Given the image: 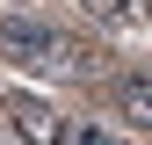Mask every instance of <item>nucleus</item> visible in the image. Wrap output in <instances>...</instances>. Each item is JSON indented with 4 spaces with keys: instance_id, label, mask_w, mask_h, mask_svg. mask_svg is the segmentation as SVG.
<instances>
[{
    "instance_id": "f257e3e1",
    "label": "nucleus",
    "mask_w": 152,
    "mask_h": 145,
    "mask_svg": "<svg viewBox=\"0 0 152 145\" xmlns=\"http://www.w3.org/2000/svg\"><path fill=\"white\" fill-rule=\"evenodd\" d=\"M0 51L29 72H80V44L58 36L51 22H36V15H0Z\"/></svg>"
},
{
    "instance_id": "f03ea898",
    "label": "nucleus",
    "mask_w": 152,
    "mask_h": 145,
    "mask_svg": "<svg viewBox=\"0 0 152 145\" xmlns=\"http://www.w3.org/2000/svg\"><path fill=\"white\" fill-rule=\"evenodd\" d=\"M7 116H15V131H22L29 145H65V116L51 102H36V94H15L7 102Z\"/></svg>"
},
{
    "instance_id": "7ed1b4c3",
    "label": "nucleus",
    "mask_w": 152,
    "mask_h": 145,
    "mask_svg": "<svg viewBox=\"0 0 152 145\" xmlns=\"http://www.w3.org/2000/svg\"><path fill=\"white\" fill-rule=\"evenodd\" d=\"M116 109H123V123L152 131V80H123V87H116Z\"/></svg>"
},
{
    "instance_id": "20e7f679",
    "label": "nucleus",
    "mask_w": 152,
    "mask_h": 145,
    "mask_svg": "<svg viewBox=\"0 0 152 145\" xmlns=\"http://www.w3.org/2000/svg\"><path fill=\"white\" fill-rule=\"evenodd\" d=\"M102 22H138V0H87Z\"/></svg>"
}]
</instances>
